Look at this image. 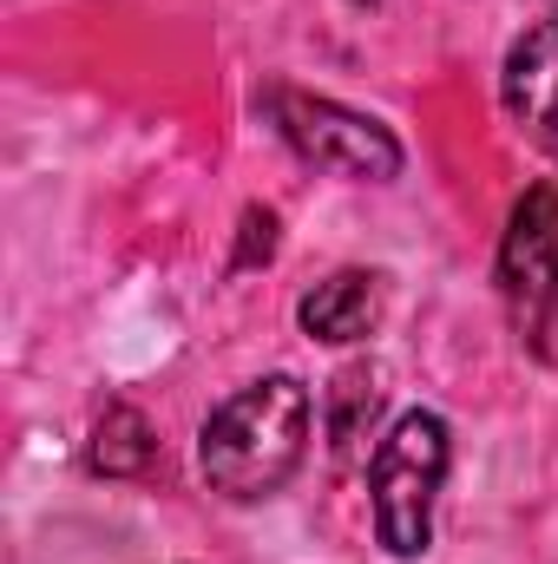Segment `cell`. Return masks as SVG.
I'll list each match as a JSON object with an SVG mask.
<instances>
[{
	"label": "cell",
	"instance_id": "6da1fadb",
	"mask_svg": "<svg viewBox=\"0 0 558 564\" xmlns=\"http://www.w3.org/2000/svg\"><path fill=\"white\" fill-rule=\"evenodd\" d=\"M302 453H309V388L296 375H270V381L237 388L197 433L204 486L237 499V506L270 499L302 466Z\"/></svg>",
	"mask_w": 558,
	"mask_h": 564
},
{
	"label": "cell",
	"instance_id": "7a4b0ae2",
	"mask_svg": "<svg viewBox=\"0 0 558 564\" xmlns=\"http://www.w3.org/2000/svg\"><path fill=\"white\" fill-rule=\"evenodd\" d=\"M447 421L440 414H401L395 433L368 459V492H375V539L395 558H420L433 545V499L447 479Z\"/></svg>",
	"mask_w": 558,
	"mask_h": 564
},
{
	"label": "cell",
	"instance_id": "3957f363",
	"mask_svg": "<svg viewBox=\"0 0 558 564\" xmlns=\"http://www.w3.org/2000/svg\"><path fill=\"white\" fill-rule=\"evenodd\" d=\"M500 302L513 341L558 368V184H533L500 237Z\"/></svg>",
	"mask_w": 558,
	"mask_h": 564
},
{
	"label": "cell",
	"instance_id": "277c9868",
	"mask_svg": "<svg viewBox=\"0 0 558 564\" xmlns=\"http://www.w3.org/2000/svg\"><path fill=\"white\" fill-rule=\"evenodd\" d=\"M270 119L296 144V158H309L315 171L355 177V184H388L401 171V144L388 126L335 106V99H309V93H270Z\"/></svg>",
	"mask_w": 558,
	"mask_h": 564
},
{
	"label": "cell",
	"instance_id": "5b68a950",
	"mask_svg": "<svg viewBox=\"0 0 558 564\" xmlns=\"http://www.w3.org/2000/svg\"><path fill=\"white\" fill-rule=\"evenodd\" d=\"M500 106L533 144L558 151V13L533 20L500 73Z\"/></svg>",
	"mask_w": 558,
	"mask_h": 564
},
{
	"label": "cell",
	"instance_id": "8992f818",
	"mask_svg": "<svg viewBox=\"0 0 558 564\" xmlns=\"http://www.w3.org/2000/svg\"><path fill=\"white\" fill-rule=\"evenodd\" d=\"M296 315H302L309 341H329V348L362 341V335L382 322V276H368V270H342V276L315 282V289L302 295Z\"/></svg>",
	"mask_w": 558,
	"mask_h": 564
},
{
	"label": "cell",
	"instance_id": "52a82bcc",
	"mask_svg": "<svg viewBox=\"0 0 558 564\" xmlns=\"http://www.w3.org/2000/svg\"><path fill=\"white\" fill-rule=\"evenodd\" d=\"M382 401H388V388H382V368H368V361L342 368L329 381V446H335L342 466H355L368 453V433L382 421Z\"/></svg>",
	"mask_w": 558,
	"mask_h": 564
},
{
	"label": "cell",
	"instance_id": "ba28073f",
	"mask_svg": "<svg viewBox=\"0 0 558 564\" xmlns=\"http://www.w3.org/2000/svg\"><path fill=\"white\" fill-rule=\"evenodd\" d=\"M151 453H158L151 421H144L139 408H126V401L99 414V426H93V446H86L93 473H106V479H139L144 466H151Z\"/></svg>",
	"mask_w": 558,
	"mask_h": 564
},
{
	"label": "cell",
	"instance_id": "9c48e42d",
	"mask_svg": "<svg viewBox=\"0 0 558 564\" xmlns=\"http://www.w3.org/2000/svg\"><path fill=\"white\" fill-rule=\"evenodd\" d=\"M270 257H277V210H244V250H237V270L270 263Z\"/></svg>",
	"mask_w": 558,
	"mask_h": 564
}]
</instances>
